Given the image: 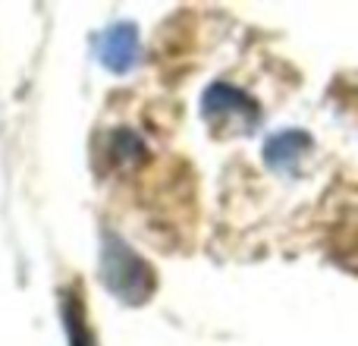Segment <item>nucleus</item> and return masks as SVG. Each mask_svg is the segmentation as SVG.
I'll use <instances>...</instances> for the list:
<instances>
[{"label":"nucleus","instance_id":"obj_1","mask_svg":"<svg viewBox=\"0 0 358 346\" xmlns=\"http://www.w3.org/2000/svg\"><path fill=\"white\" fill-rule=\"evenodd\" d=\"M101 277H104L107 290L123 299L126 305H142L157 286L155 268L138 252H132V249L113 233H104V246H101Z\"/></svg>","mask_w":358,"mask_h":346},{"label":"nucleus","instance_id":"obj_2","mask_svg":"<svg viewBox=\"0 0 358 346\" xmlns=\"http://www.w3.org/2000/svg\"><path fill=\"white\" fill-rule=\"evenodd\" d=\"M201 113L208 123L233 126V130H255L261 120V107L245 92L227 85V82H217V85H210L204 92Z\"/></svg>","mask_w":358,"mask_h":346},{"label":"nucleus","instance_id":"obj_3","mask_svg":"<svg viewBox=\"0 0 358 346\" xmlns=\"http://www.w3.org/2000/svg\"><path fill=\"white\" fill-rule=\"evenodd\" d=\"M94 50H98V60L104 63L107 69H113V73H126L138 57V32L132 29L129 22L110 25L107 32L98 35Z\"/></svg>","mask_w":358,"mask_h":346},{"label":"nucleus","instance_id":"obj_4","mask_svg":"<svg viewBox=\"0 0 358 346\" xmlns=\"http://www.w3.org/2000/svg\"><path fill=\"white\" fill-rule=\"evenodd\" d=\"M311 136L302 130H286V132H277L271 142L264 145V158L273 170H283V173H296L302 158L311 151Z\"/></svg>","mask_w":358,"mask_h":346},{"label":"nucleus","instance_id":"obj_5","mask_svg":"<svg viewBox=\"0 0 358 346\" xmlns=\"http://www.w3.org/2000/svg\"><path fill=\"white\" fill-rule=\"evenodd\" d=\"M63 324H66V337L69 346H98L94 343V334L88 328L85 309H82V299L76 293H63Z\"/></svg>","mask_w":358,"mask_h":346},{"label":"nucleus","instance_id":"obj_6","mask_svg":"<svg viewBox=\"0 0 358 346\" xmlns=\"http://www.w3.org/2000/svg\"><path fill=\"white\" fill-rule=\"evenodd\" d=\"M145 158V142L132 130H117L110 136V161L113 167H129Z\"/></svg>","mask_w":358,"mask_h":346}]
</instances>
